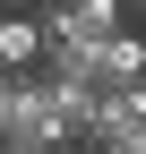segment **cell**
<instances>
[{"label": "cell", "instance_id": "6da1fadb", "mask_svg": "<svg viewBox=\"0 0 146 154\" xmlns=\"http://www.w3.org/2000/svg\"><path fill=\"white\" fill-rule=\"evenodd\" d=\"M0 137H26V146H43V154H60V146H78L86 137V86H52V77H17V111H9V128Z\"/></svg>", "mask_w": 146, "mask_h": 154}, {"label": "cell", "instance_id": "7a4b0ae2", "mask_svg": "<svg viewBox=\"0 0 146 154\" xmlns=\"http://www.w3.org/2000/svg\"><path fill=\"white\" fill-rule=\"evenodd\" d=\"M34 26H43V43L95 51L103 34H120L129 17H120V0H43V9H34Z\"/></svg>", "mask_w": 146, "mask_h": 154}, {"label": "cell", "instance_id": "3957f363", "mask_svg": "<svg viewBox=\"0 0 146 154\" xmlns=\"http://www.w3.org/2000/svg\"><path fill=\"white\" fill-rule=\"evenodd\" d=\"M86 146L95 154H146V94H86Z\"/></svg>", "mask_w": 146, "mask_h": 154}, {"label": "cell", "instance_id": "277c9868", "mask_svg": "<svg viewBox=\"0 0 146 154\" xmlns=\"http://www.w3.org/2000/svg\"><path fill=\"white\" fill-rule=\"evenodd\" d=\"M86 86H95V94H146V43H138L129 26L86 51Z\"/></svg>", "mask_w": 146, "mask_h": 154}, {"label": "cell", "instance_id": "5b68a950", "mask_svg": "<svg viewBox=\"0 0 146 154\" xmlns=\"http://www.w3.org/2000/svg\"><path fill=\"white\" fill-rule=\"evenodd\" d=\"M34 60H43V26H34V17H0V69L26 77Z\"/></svg>", "mask_w": 146, "mask_h": 154}, {"label": "cell", "instance_id": "8992f818", "mask_svg": "<svg viewBox=\"0 0 146 154\" xmlns=\"http://www.w3.org/2000/svg\"><path fill=\"white\" fill-rule=\"evenodd\" d=\"M9 111H17V77L0 69V128H9Z\"/></svg>", "mask_w": 146, "mask_h": 154}, {"label": "cell", "instance_id": "52a82bcc", "mask_svg": "<svg viewBox=\"0 0 146 154\" xmlns=\"http://www.w3.org/2000/svg\"><path fill=\"white\" fill-rule=\"evenodd\" d=\"M0 154H43V146H26V137H0Z\"/></svg>", "mask_w": 146, "mask_h": 154}]
</instances>
